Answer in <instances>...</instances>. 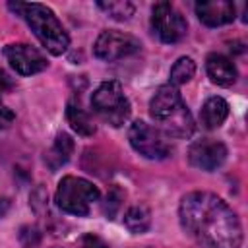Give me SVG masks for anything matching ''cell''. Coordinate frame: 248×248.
Returning <instances> with one entry per match:
<instances>
[{
    "mask_svg": "<svg viewBox=\"0 0 248 248\" xmlns=\"http://www.w3.org/2000/svg\"><path fill=\"white\" fill-rule=\"evenodd\" d=\"M180 225L202 248H240L242 225L236 213L211 192H190L178 207Z\"/></svg>",
    "mask_w": 248,
    "mask_h": 248,
    "instance_id": "cell-1",
    "label": "cell"
},
{
    "mask_svg": "<svg viewBox=\"0 0 248 248\" xmlns=\"http://www.w3.org/2000/svg\"><path fill=\"white\" fill-rule=\"evenodd\" d=\"M149 114L151 118L174 138H190L194 134V118L178 91V87L165 83L157 87L149 101Z\"/></svg>",
    "mask_w": 248,
    "mask_h": 248,
    "instance_id": "cell-2",
    "label": "cell"
},
{
    "mask_svg": "<svg viewBox=\"0 0 248 248\" xmlns=\"http://www.w3.org/2000/svg\"><path fill=\"white\" fill-rule=\"evenodd\" d=\"M8 6H10V10L17 12L27 21L31 31L39 39V43L50 54L60 56L68 50L70 37H68L64 25L60 23V19L56 17V14L48 6L37 4V2H10Z\"/></svg>",
    "mask_w": 248,
    "mask_h": 248,
    "instance_id": "cell-3",
    "label": "cell"
},
{
    "mask_svg": "<svg viewBox=\"0 0 248 248\" xmlns=\"http://www.w3.org/2000/svg\"><path fill=\"white\" fill-rule=\"evenodd\" d=\"M99 196H101V192L93 182H89L81 176L68 174L58 182L54 202L62 211H66L70 215L85 217V215H89V209L99 200Z\"/></svg>",
    "mask_w": 248,
    "mask_h": 248,
    "instance_id": "cell-4",
    "label": "cell"
},
{
    "mask_svg": "<svg viewBox=\"0 0 248 248\" xmlns=\"http://www.w3.org/2000/svg\"><path fill=\"white\" fill-rule=\"evenodd\" d=\"M91 108L107 124L120 128L130 118V101L118 81H103L91 95Z\"/></svg>",
    "mask_w": 248,
    "mask_h": 248,
    "instance_id": "cell-5",
    "label": "cell"
},
{
    "mask_svg": "<svg viewBox=\"0 0 248 248\" xmlns=\"http://www.w3.org/2000/svg\"><path fill=\"white\" fill-rule=\"evenodd\" d=\"M128 140L132 147L143 155L145 159H165L170 153V143L167 141L165 134L159 128L149 126L143 120H136L128 130Z\"/></svg>",
    "mask_w": 248,
    "mask_h": 248,
    "instance_id": "cell-6",
    "label": "cell"
},
{
    "mask_svg": "<svg viewBox=\"0 0 248 248\" xmlns=\"http://www.w3.org/2000/svg\"><path fill=\"white\" fill-rule=\"evenodd\" d=\"M151 29L163 43H178L186 35L188 23L170 2H157L151 10Z\"/></svg>",
    "mask_w": 248,
    "mask_h": 248,
    "instance_id": "cell-7",
    "label": "cell"
},
{
    "mask_svg": "<svg viewBox=\"0 0 248 248\" xmlns=\"http://www.w3.org/2000/svg\"><path fill=\"white\" fill-rule=\"evenodd\" d=\"M138 48H140L138 39H134L128 33L116 31V29H108V31H103L97 37L93 52H95V56L99 60L116 62L120 58H126V56L134 54Z\"/></svg>",
    "mask_w": 248,
    "mask_h": 248,
    "instance_id": "cell-8",
    "label": "cell"
},
{
    "mask_svg": "<svg viewBox=\"0 0 248 248\" xmlns=\"http://www.w3.org/2000/svg\"><path fill=\"white\" fill-rule=\"evenodd\" d=\"M4 56L8 60V64L19 74V76H33L43 72L48 62L43 56L41 50H37L31 45L25 43H12L4 46Z\"/></svg>",
    "mask_w": 248,
    "mask_h": 248,
    "instance_id": "cell-9",
    "label": "cell"
},
{
    "mask_svg": "<svg viewBox=\"0 0 248 248\" xmlns=\"http://www.w3.org/2000/svg\"><path fill=\"white\" fill-rule=\"evenodd\" d=\"M227 159V147L225 143L211 140V138H202L194 141L188 149V161L192 167L202 169V170H215L219 169Z\"/></svg>",
    "mask_w": 248,
    "mask_h": 248,
    "instance_id": "cell-10",
    "label": "cell"
},
{
    "mask_svg": "<svg viewBox=\"0 0 248 248\" xmlns=\"http://www.w3.org/2000/svg\"><path fill=\"white\" fill-rule=\"evenodd\" d=\"M198 19L207 27L227 25L236 17V6L229 0H207L196 4Z\"/></svg>",
    "mask_w": 248,
    "mask_h": 248,
    "instance_id": "cell-11",
    "label": "cell"
},
{
    "mask_svg": "<svg viewBox=\"0 0 248 248\" xmlns=\"http://www.w3.org/2000/svg\"><path fill=\"white\" fill-rule=\"evenodd\" d=\"M205 70H207L209 79L221 87H229L236 81V68H234L232 60L225 54L211 52L205 58Z\"/></svg>",
    "mask_w": 248,
    "mask_h": 248,
    "instance_id": "cell-12",
    "label": "cell"
},
{
    "mask_svg": "<svg viewBox=\"0 0 248 248\" xmlns=\"http://www.w3.org/2000/svg\"><path fill=\"white\" fill-rule=\"evenodd\" d=\"M227 116H229V103L223 97H209L200 110V122L207 130L219 128L227 120Z\"/></svg>",
    "mask_w": 248,
    "mask_h": 248,
    "instance_id": "cell-13",
    "label": "cell"
},
{
    "mask_svg": "<svg viewBox=\"0 0 248 248\" xmlns=\"http://www.w3.org/2000/svg\"><path fill=\"white\" fill-rule=\"evenodd\" d=\"M74 151V140L68 136V134H58L52 147L45 153V163L48 165L50 170H56L58 167H62L64 163H68L70 155Z\"/></svg>",
    "mask_w": 248,
    "mask_h": 248,
    "instance_id": "cell-14",
    "label": "cell"
},
{
    "mask_svg": "<svg viewBox=\"0 0 248 248\" xmlns=\"http://www.w3.org/2000/svg\"><path fill=\"white\" fill-rule=\"evenodd\" d=\"M66 118H68L70 126H72V130L78 132L79 136H93L95 130H97L93 120H91V116H89V112L76 101H70L66 105Z\"/></svg>",
    "mask_w": 248,
    "mask_h": 248,
    "instance_id": "cell-15",
    "label": "cell"
},
{
    "mask_svg": "<svg viewBox=\"0 0 248 248\" xmlns=\"http://www.w3.org/2000/svg\"><path fill=\"white\" fill-rule=\"evenodd\" d=\"M124 225L132 232H136V234L145 232L149 229V225H151V213H149V209L145 205H134V207H130L126 211V215H124Z\"/></svg>",
    "mask_w": 248,
    "mask_h": 248,
    "instance_id": "cell-16",
    "label": "cell"
},
{
    "mask_svg": "<svg viewBox=\"0 0 248 248\" xmlns=\"http://www.w3.org/2000/svg\"><path fill=\"white\" fill-rule=\"evenodd\" d=\"M194 74H196V64H194V60H192L190 56H180V58L172 64V68H170V85L178 87V85L190 81V79L194 78Z\"/></svg>",
    "mask_w": 248,
    "mask_h": 248,
    "instance_id": "cell-17",
    "label": "cell"
},
{
    "mask_svg": "<svg viewBox=\"0 0 248 248\" xmlns=\"http://www.w3.org/2000/svg\"><path fill=\"white\" fill-rule=\"evenodd\" d=\"M97 6L107 14L110 16L112 19H118V21H124V19H130L136 12V6L128 0H108V2H97Z\"/></svg>",
    "mask_w": 248,
    "mask_h": 248,
    "instance_id": "cell-18",
    "label": "cell"
},
{
    "mask_svg": "<svg viewBox=\"0 0 248 248\" xmlns=\"http://www.w3.org/2000/svg\"><path fill=\"white\" fill-rule=\"evenodd\" d=\"M120 202H122V192H120L118 188H112V190L107 194V200H105V203H103V211H105V215H107L108 219H112L114 213L120 209Z\"/></svg>",
    "mask_w": 248,
    "mask_h": 248,
    "instance_id": "cell-19",
    "label": "cell"
},
{
    "mask_svg": "<svg viewBox=\"0 0 248 248\" xmlns=\"http://www.w3.org/2000/svg\"><path fill=\"white\" fill-rule=\"evenodd\" d=\"M81 248H108V244L95 234H85L81 238Z\"/></svg>",
    "mask_w": 248,
    "mask_h": 248,
    "instance_id": "cell-20",
    "label": "cell"
},
{
    "mask_svg": "<svg viewBox=\"0 0 248 248\" xmlns=\"http://www.w3.org/2000/svg\"><path fill=\"white\" fill-rule=\"evenodd\" d=\"M14 122V112L0 101V130H6Z\"/></svg>",
    "mask_w": 248,
    "mask_h": 248,
    "instance_id": "cell-21",
    "label": "cell"
},
{
    "mask_svg": "<svg viewBox=\"0 0 248 248\" xmlns=\"http://www.w3.org/2000/svg\"><path fill=\"white\" fill-rule=\"evenodd\" d=\"M10 87H12V79L8 78L6 72L0 70V91H6V89H10Z\"/></svg>",
    "mask_w": 248,
    "mask_h": 248,
    "instance_id": "cell-22",
    "label": "cell"
}]
</instances>
